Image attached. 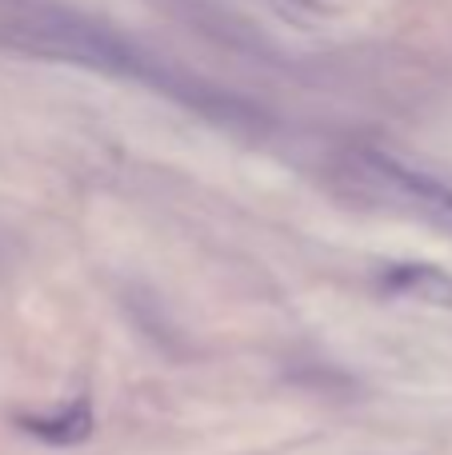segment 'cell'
Returning <instances> with one entry per match:
<instances>
[{
    "mask_svg": "<svg viewBox=\"0 0 452 455\" xmlns=\"http://www.w3.org/2000/svg\"><path fill=\"white\" fill-rule=\"evenodd\" d=\"M381 288L400 299H421L432 307H452V272L437 264H389Z\"/></svg>",
    "mask_w": 452,
    "mask_h": 455,
    "instance_id": "6da1fadb",
    "label": "cell"
},
{
    "mask_svg": "<svg viewBox=\"0 0 452 455\" xmlns=\"http://www.w3.org/2000/svg\"><path fill=\"white\" fill-rule=\"evenodd\" d=\"M20 427L28 435H36V440H44V443L69 448V443H80V440H88V435H93L96 416H93V403L80 395V400H72L69 408L52 411V416H28V419H20Z\"/></svg>",
    "mask_w": 452,
    "mask_h": 455,
    "instance_id": "7a4b0ae2",
    "label": "cell"
}]
</instances>
